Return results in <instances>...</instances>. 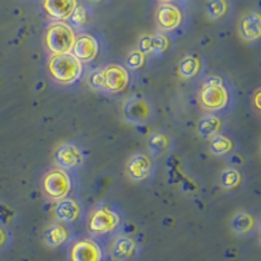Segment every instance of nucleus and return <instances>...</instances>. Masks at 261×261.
Segmentation results:
<instances>
[{"mask_svg": "<svg viewBox=\"0 0 261 261\" xmlns=\"http://www.w3.org/2000/svg\"><path fill=\"white\" fill-rule=\"evenodd\" d=\"M48 71L57 83L71 85L80 79L83 73V63L79 62L72 54L53 55L48 60Z\"/></svg>", "mask_w": 261, "mask_h": 261, "instance_id": "f257e3e1", "label": "nucleus"}, {"mask_svg": "<svg viewBox=\"0 0 261 261\" xmlns=\"http://www.w3.org/2000/svg\"><path fill=\"white\" fill-rule=\"evenodd\" d=\"M46 45L53 55L71 54L74 45V33L64 22H53L46 32Z\"/></svg>", "mask_w": 261, "mask_h": 261, "instance_id": "f03ea898", "label": "nucleus"}, {"mask_svg": "<svg viewBox=\"0 0 261 261\" xmlns=\"http://www.w3.org/2000/svg\"><path fill=\"white\" fill-rule=\"evenodd\" d=\"M200 102L209 111H218L226 107L228 102V92L222 80L217 76H211L204 81L200 92Z\"/></svg>", "mask_w": 261, "mask_h": 261, "instance_id": "7ed1b4c3", "label": "nucleus"}, {"mask_svg": "<svg viewBox=\"0 0 261 261\" xmlns=\"http://www.w3.org/2000/svg\"><path fill=\"white\" fill-rule=\"evenodd\" d=\"M72 181L69 175L63 170H53L43 179V190L53 200H64L69 193Z\"/></svg>", "mask_w": 261, "mask_h": 261, "instance_id": "20e7f679", "label": "nucleus"}, {"mask_svg": "<svg viewBox=\"0 0 261 261\" xmlns=\"http://www.w3.org/2000/svg\"><path fill=\"white\" fill-rule=\"evenodd\" d=\"M103 74V89L111 93H120L127 88L129 76L124 67L110 64L101 69Z\"/></svg>", "mask_w": 261, "mask_h": 261, "instance_id": "39448f33", "label": "nucleus"}, {"mask_svg": "<svg viewBox=\"0 0 261 261\" xmlns=\"http://www.w3.org/2000/svg\"><path fill=\"white\" fill-rule=\"evenodd\" d=\"M119 225V216L109 208H98L90 217L89 227L93 234L102 235L113 231Z\"/></svg>", "mask_w": 261, "mask_h": 261, "instance_id": "423d86ee", "label": "nucleus"}, {"mask_svg": "<svg viewBox=\"0 0 261 261\" xmlns=\"http://www.w3.org/2000/svg\"><path fill=\"white\" fill-rule=\"evenodd\" d=\"M98 50H99V46H98L97 39L89 34H84L74 41L71 54L79 62L89 63L95 59Z\"/></svg>", "mask_w": 261, "mask_h": 261, "instance_id": "0eeeda50", "label": "nucleus"}, {"mask_svg": "<svg viewBox=\"0 0 261 261\" xmlns=\"http://www.w3.org/2000/svg\"><path fill=\"white\" fill-rule=\"evenodd\" d=\"M55 161L60 167L76 169L83 165L84 154L73 144H63L55 151Z\"/></svg>", "mask_w": 261, "mask_h": 261, "instance_id": "6e6552de", "label": "nucleus"}, {"mask_svg": "<svg viewBox=\"0 0 261 261\" xmlns=\"http://www.w3.org/2000/svg\"><path fill=\"white\" fill-rule=\"evenodd\" d=\"M158 25L162 30L172 32L180 25L181 12L180 9L172 3H162L157 11Z\"/></svg>", "mask_w": 261, "mask_h": 261, "instance_id": "1a4fd4ad", "label": "nucleus"}, {"mask_svg": "<svg viewBox=\"0 0 261 261\" xmlns=\"http://www.w3.org/2000/svg\"><path fill=\"white\" fill-rule=\"evenodd\" d=\"M72 261H102L103 252L101 247L93 241H80L71 251Z\"/></svg>", "mask_w": 261, "mask_h": 261, "instance_id": "9d476101", "label": "nucleus"}, {"mask_svg": "<svg viewBox=\"0 0 261 261\" xmlns=\"http://www.w3.org/2000/svg\"><path fill=\"white\" fill-rule=\"evenodd\" d=\"M42 6L50 15V17L57 20V22H63L71 18L74 8L77 7V3L74 0H47Z\"/></svg>", "mask_w": 261, "mask_h": 261, "instance_id": "9b49d317", "label": "nucleus"}, {"mask_svg": "<svg viewBox=\"0 0 261 261\" xmlns=\"http://www.w3.org/2000/svg\"><path fill=\"white\" fill-rule=\"evenodd\" d=\"M137 252V244L134 238L120 237L113 244V256L118 261L134 260Z\"/></svg>", "mask_w": 261, "mask_h": 261, "instance_id": "f8f14e48", "label": "nucleus"}, {"mask_svg": "<svg viewBox=\"0 0 261 261\" xmlns=\"http://www.w3.org/2000/svg\"><path fill=\"white\" fill-rule=\"evenodd\" d=\"M150 169V160L144 154L132 155L127 162L128 175L135 180H144L149 175Z\"/></svg>", "mask_w": 261, "mask_h": 261, "instance_id": "ddd939ff", "label": "nucleus"}, {"mask_svg": "<svg viewBox=\"0 0 261 261\" xmlns=\"http://www.w3.org/2000/svg\"><path fill=\"white\" fill-rule=\"evenodd\" d=\"M169 46V41L163 34H154V36H148L144 37L139 43L140 53H143L144 55L148 54H161L166 50Z\"/></svg>", "mask_w": 261, "mask_h": 261, "instance_id": "4468645a", "label": "nucleus"}, {"mask_svg": "<svg viewBox=\"0 0 261 261\" xmlns=\"http://www.w3.org/2000/svg\"><path fill=\"white\" fill-rule=\"evenodd\" d=\"M124 114L128 119L134 122H141V120H145L150 114V106L148 102L135 98L124 103Z\"/></svg>", "mask_w": 261, "mask_h": 261, "instance_id": "2eb2a0df", "label": "nucleus"}, {"mask_svg": "<svg viewBox=\"0 0 261 261\" xmlns=\"http://www.w3.org/2000/svg\"><path fill=\"white\" fill-rule=\"evenodd\" d=\"M241 32L247 41H256L261 34V18L257 12L249 13L243 18Z\"/></svg>", "mask_w": 261, "mask_h": 261, "instance_id": "dca6fc26", "label": "nucleus"}, {"mask_svg": "<svg viewBox=\"0 0 261 261\" xmlns=\"http://www.w3.org/2000/svg\"><path fill=\"white\" fill-rule=\"evenodd\" d=\"M55 216L62 221H76L80 216V206L74 200H60L55 206Z\"/></svg>", "mask_w": 261, "mask_h": 261, "instance_id": "f3484780", "label": "nucleus"}, {"mask_svg": "<svg viewBox=\"0 0 261 261\" xmlns=\"http://www.w3.org/2000/svg\"><path fill=\"white\" fill-rule=\"evenodd\" d=\"M221 129V120L217 116L213 115H208L202 118L199 123V134L201 135L204 139H213L214 136L218 135Z\"/></svg>", "mask_w": 261, "mask_h": 261, "instance_id": "a211bd4d", "label": "nucleus"}, {"mask_svg": "<svg viewBox=\"0 0 261 261\" xmlns=\"http://www.w3.org/2000/svg\"><path fill=\"white\" fill-rule=\"evenodd\" d=\"M68 241V230L64 225H53L46 232V243L50 247H59Z\"/></svg>", "mask_w": 261, "mask_h": 261, "instance_id": "6ab92c4d", "label": "nucleus"}, {"mask_svg": "<svg viewBox=\"0 0 261 261\" xmlns=\"http://www.w3.org/2000/svg\"><path fill=\"white\" fill-rule=\"evenodd\" d=\"M255 217L252 214L247 213V212H241L232 220V228H234L237 234L243 235L252 231L253 227H255Z\"/></svg>", "mask_w": 261, "mask_h": 261, "instance_id": "aec40b11", "label": "nucleus"}, {"mask_svg": "<svg viewBox=\"0 0 261 261\" xmlns=\"http://www.w3.org/2000/svg\"><path fill=\"white\" fill-rule=\"evenodd\" d=\"M211 149L213 153L216 154H227L228 151L232 149V143L231 140L228 139V137L223 136V135H217L212 139V143H211Z\"/></svg>", "mask_w": 261, "mask_h": 261, "instance_id": "412c9836", "label": "nucleus"}, {"mask_svg": "<svg viewBox=\"0 0 261 261\" xmlns=\"http://www.w3.org/2000/svg\"><path fill=\"white\" fill-rule=\"evenodd\" d=\"M199 68L200 63L197 62V59H195L192 57H188L181 60L179 72H180V76H183L184 79H191L199 72Z\"/></svg>", "mask_w": 261, "mask_h": 261, "instance_id": "4be33fe9", "label": "nucleus"}, {"mask_svg": "<svg viewBox=\"0 0 261 261\" xmlns=\"http://www.w3.org/2000/svg\"><path fill=\"white\" fill-rule=\"evenodd\" d=\"M241 181V175L239 172L234 169H228L225 170L221 175V184L226 190H231V188H235Z\"/></svg>", "mask_w": 261, "mask_h": 261, "instance_id": "5701e85b", "label": "nucleus"}, {"mask_svg": "<svg viewBox=\"0 0 261 261\" xmlns=\"http://www.w3.org/2000/svg\"><path fill=\"white\" fill-rule=\"evenodd\" d=\"M149 146L154 153H160L169 146V139H167L166 135L155 134L149 140Z\"/></svg>", "mask_w": 261, "mask_h": 261, "instance_id": "b1692460", "label": "nucleus"}, {"mask_svg": "<svg viewBox=\"0 0 261 261\" xmlns=\"http://www.w3.org/2000/svg\"><path fill=\"white\" fill-rule=\"evenodd\" d=\"M208 12L209 15L212 16L213 18H218L222 17L223 15L227 11V3L223 2V0H216V2H211L208 4Z\"/></svg>", "mask_w": 261, "mask_h": 261, "instance_id": "393cba45", "label": "nucleus"}, {"mask_svg": "<svg viewBox=\"0 0 261 261\" xmlns=\"http://www.w3.org/2000/svg\"><path fill=\"white\" fill-rule=\"evenodd\" d=\"M144 62H145V55L140 51H134L128 57L127 65L130 69H139L140 67H143Z\"/></svg>", "mask_w": 261, "mask_h": 261, "instance_id": "a878e982", "label": "nucleus"}, {"mask_svg": "<svg viewBox=\"0 0 261 261\" xmlns=\"http://www.w3.org/2000/svg\"><path fill=\"white\" fill-rule=\"evenodd\" d=\"M71 20L76 27H81L83 24H85L86 21V9L83 6H77L74 8L73 13L71 16Z\"/></svg>", "mask_w": 261, "mask_h": 261, "instance_id": "bb28decb", "label": "nucleus"}, {"mask_svg": "<svg viewBox=\"0 0 261 261\" xmlns=\"http://www.w3.org/2000/svg\"><path fill=\"white\" fill-rule=\"evenodd\" d=\"M90 84L98 89H103V74L102 71H97L90 76Z\"/></svg>", "mask_w": 261, "mask_h": 261, "instance_id": "cd10ccee", "label": "nucleus"}, {"mask_svg": "<svg viewBox=\"0 0 261 261\" xmlns=\"http://www.w3.org/2000/svg\"><path fill=\"white\" fill-rule=\"evenodd\" d=\"M7 241H8V238H7V232L4 231L3 228H0V248H3V247L6 246Z\"/></svg>", "mask_w": 261, "mask_h": 261, "instance_id": "c85d7f7f", "label": "nucleus"}, {"mask_svg": "<svg viewBox=\"0 0 261 261\" xmlns=\"http://www.w3.org/2000/svg\"><path fill=\"white\" fill-rule=\"evenodd\" d=\"M258 93H256V98H255V102H256V107H257V109H260V102H258Z\"/></svg>", "mask_w": 261, "mask_h": 261, "instance_id": "c756f323", "label": "nucleus"}]
</instances>
